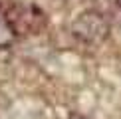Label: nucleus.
Listing matches in <instances>:
<instances>
[{
  "label": "nucleus",
  "mask_w": 121,
  "mask_h": 119,
  "mask_svg": "<svg viewBox=\"0 0 121 119\" xmlns=\"http://www.w3.org/2000/svg\"><path fill=\"white\" fill-rule=\"evenodd\" d=\"M117 4H119V6H121V0H117Z\"/></svg>",
  "instance_id": "obj_4"
},
{
  "label": "nucleus",
  "mask_w": 121,
  "mask_h": 119,
  "mask_svg": "<svg viewBox=\"0 0 121 119\" xmlns=\"http://www.w3.org/2000/svg\"><path fill=\"white\" fill-rule=\"evenodd\" d=\"M6 18L12 26L14 34L20 36H28V34H38L40 30L46 26V14L42 10H38L32 4H18L12 6L6 12Z\"/></svg>",
  "instance_id": "obj_1"
},
{
  "label": "nucleus",
  "mask_w": 121,
  "mask_h": 119,
  "mask_svg": "<svg viewBox=\"0 0 121 119\" xmlns=\"http://www.w3.org/2000/svg\"><path fill=\"white\" fill-rule=\"evenodd\" d=\"M109 34V24L97 12H83L73 22V36L85 44H99Z\"/></svg>",
  "instance_id": "obj_2"
},
{
  "label": "nucleus",
  "mask_w": 121,
  "mask_h": 119,
  "mask_svg": "<svg viewBox=\"0 0 121 119\" xmlns=\"http://www.w3.org/2000/svg\"><path fill=\"white\" fill-rule=\"evenodd\" d=\"M14 38H16V34H14L12 26H10L8 18L0 14V48H8L14 42Z\"/></svg>",
  "instance_id": "obj_3"
}]
</instances>
